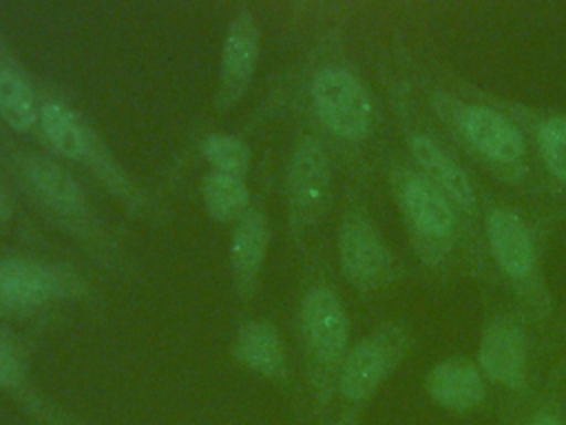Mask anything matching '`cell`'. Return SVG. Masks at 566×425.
Masks as SVG:
<instances>
[{"label":"cell","mask_w":566,"mask_h":425,"mask_svg":"<svg viewBox=\"0 0 566 425\" xmlns=\"http://www.w3.org/2000/svg\"><path fill=\"white\" fill-rule=\"evenodd\" d=\"M407 345L400 325L387 323L358 341L343 359L338 390L349 403L367 401L391 374Z\"/></svg>","instance_id":"2"},{"label":"cell","mask_w":566,"mask_h":425,"mask_svg":"<svg viewBox=\"0 0 566 425\" xmlns=\"http://www.w3.org/2000/svg\"><path fill=\"white\" fill-rule=\"evenodd\" d=\"M301 325L307 350L325 365L343 361L347 354L349 323L336 292L327 286L307 290L301 305Z\"/></svg>","instance_id":"5"},{"label":"cell","mask_w":566,"mask_h":425,"mask_svg":"<svg viewBox=\"0 0 566 425\" xmlns=\"http://www.w3.org/2000/svg\"><path fill=\"white\" fill-rule=\"evenodd\" d=\"M340 270L358 290L380 288L391 279V255L363 215H349L338 232Z\"/></svg>","instance_id":"3"},{"label":"cell","mask_w":566,"mask_h":425,"mask_svg":"<svg viewBox=\"0 0 566 425\" xmlns=\"http://www.w3.org/2000/svg\"><path fill=\"white\" fill-rule=\"evenodd\" d=\"M531 425H559V421L553 414H539L533 418Z\"/></svg>","instance_id":"24"},{"label":"cell","mask_w":566,"mask_h":425,"mask_svg":"<svg viewBox=\"0 0 566 425\" xmlns=\"http://www.w3.org/2000/svg\"><path fill=\"white\" fill-rule=\"evenodd\" d=\"M234 356L263 376L276 379L285 372V348L279 330L265 321H248L237 330Z\"/></svg>","instance_id":"15"},{"label":"cell","mask_w":566,"mask_h":425,"mask_svg":"<svg viewBox=\"0 0 566 425\" xmlns=\"http://www.w3.org/2000/svg\"><path fill=\"white\" fill-rule=\"evenodd\" d=\"M22 381V359L11 334L0 330V387L9 390Z\"/></svg>","instance_id":"22"},{"label":"cell","mask_w":566,"mask_h":425,"mask_svg":"<svg viewBox=\"0 0 566 425\" xmlns=\"http://www.w3.org/2000/svg\"><path fill=\"white\" fill-rule=\"evenodd\" d=\"M321 122L338 137L356 142L371 131L374 104L363 82L345 69H321L310 84Z\"/></svg>","instance_id":"1"},{"label":"cell","mask_w":566,"mask_h":425,"mask_svg":"<svg viewBox=\"0 0 566 425\" xmlns=\"http://www.w3.org/2000/svg\"><path fill=\"white\" fill-rule=\"evenodd\" d=\"M486 235L497 263L506 274L524 279L535 263L533 243L522 219L509 208H495L486 217Z\"/></svg>","instance_id":"12"},{"label":"cell","mask_w":566,"mask_h":425,"mask_svg":"<svg viewBox=\"0 0 566 425\" xmlns=\"http://www.w3.org/2000/svg\"><path fill=\"white\" fill-rule=\"evenodd\" d=\"M40 120H42V131L46 139L57 153L71 159H80L88 155L93 137L69 106L60 102H46L40 111Z\"/></svg>","instance_id":"17"},{"label":"cell","mask_w":566,"mask_h":425,"mask_svg":"<svg viewBox=\"0 0 566 425\" xmlns=\"http://www.w3.org/2000/svg\"><path fill=\"white\" fill-rule=\"evenodd\" d=\"M201 153L212 170L243 177L250 168V148L243 139L228 133H212L203 139Z\"/></svg>","instance_id":"20"},{"label":"cell","mask_w":566,"mask_h":425,"mask_svg":"<svg viewBox=\"0 0 566 425\" xmlns=\"http://www.w3.org/2000/svg\"><path fill=\"white\" fill-rule=\"evenodd\" d=\"M259 24L250 13H239L230 22L223 49H221V66H219V97L217 104L221 108L234 104L243 91L248 89L256 58H259Z\"/></svg>","instance_id":"7"},{"label":"cell","mask_w":566,"mask_h":425,"mask_svg":"<svg viewBox=\"0 0 566 425\" xmlns=\"http://www.w3.org/2000/svg\"><path fill=\"white\" fill-rule=\"evenodd\" d=\"M332 168L325 148L314 139L305 137L296 144L287 164V199L290 215L296 224H312L325 208L329 197Z\"/></svg>","instance_id":"4"},{"label":"cell","mask_w":566,"mask_h":425,"mask_svg":"<svg viewBox=\"0 0 566 425\" xmlns=\"http://www.w3.org/2000/svg\"><path fill=\"white\" fill-rule=\"evenodd\" d=\"M526 354L524 330L511 317H497L484 328L478 359L493 381L511 390H522L526 383Z\"/></svg>","instance_id":"6"},{"label":"cell","mask_w":566,"mask_h":425,"mask_svg":"<svg viewBox=\"0 0 566 425\" xmlns=\"http://www.w3.org/2000/svg\"><path fill=\"white\" fill-rule=\"evenodd\" d=\"M24 179L29 188L55 212L66 217H82L86 212L82 188L60 164L44 157H31L24 162Z\"/></svg>","instance_id":"13"},{"label":"cell","mask_w":566,"mask_h":425,"mask_svg":"<svg viewBox=\"0 0 566 425\" xmlns=\"http://www.w3.org/2000/svg\"><path fill=\"white\" fill-rule=\"evenodd\" d=\"M469 142L495 162H515L524 153L520 131L489 106H467L458 120Z\"/></svg>","instance_id":"10"},{"label":"cell","mask_w":566,"mask_h":425,"mask_svg":"<svg viewBox=\"0 0 566 425\" xmlns=\"http://www.w3.org/2000/svg\"><path fill=\"white\" fill-rule=\"evenodd\" d=\"M411 153L416 162L422 166L427 179L436 184L447 199H451L467 212L475 208V193L469 177L436 142H431L424 135H416L411 139Z\"/></svg>","instance_id":"14"},{"label":"cell","mask_w":566,"mask_h":425,"mask_svg":"<svg viewBox=\"0 0 566 425\" xmlns=\"http://www.w3.org/2000/svg\"><path fill=\"white\" fill-rule=\"evenodd\" d=\"M9 217H11V201H9L7 190H4V186L0 182V219H9Z\"/></svg>","instance_id":"23"},{"label":"cell","mask_w":566,"mask_h":425,"mask_svg":"<svg viewBox=\"0 0 566 425\" xmlns=\"http://www.w3.org/2000/svg\"><path fill=\"white\" fill-rule=\"evenodd\" d=\"M66 288L64 274L31 259H0V308L24 310L42 305Z\"/></svg>","instance_id":"8"},{"label":"cell","mask_w":566,"mask_h":425,"mask_svg":"<svg viewBox=\"0 0 566 425\" xmlns=\"http://www.w3.org/2000/svg\"><path fill=\"white\" fill-rule=\"evenodd\" d=\"M396 195L411 224L427 237H447L455 215L444 193L424 175L402 170L396 175Z\"/></svg>","instance_id":"9"},{"label":"cell","mask_w":566,"mask_h":425,"mask_svg":"<svg viewBox=\"0 0 566 425\" xmlns=\"http://www.w3.org/2000/svg\"><path fill=\"white\" fill-rule=\"evenodd\" d=\"M429 396L451 412H469L484 398V381L467 359H447L431 367L427 376Z\"/></svg>","instance_id":"11"},{"label":"cell","mask_w":566,"mask_h":425,"mask_svg":"<svg viewBox=\"0 0 566 425\" xmlns=\"http://www.w3.org/2000/svg\"><path fill=\"white\" fill-rule=\"evenodd\" d=\"M0 115L15 131L31 128L38 115L29 84L13 71H0Z\"/></svg>","instance_id":"19"},{"label":"cell","mask_w":566,"mask_h":425,"mask_svg":"<svg viewBox=\"0 0 566 425\" xmlns=\"http://www.w3.org/2000/svg\"><path fill=\"white\" fill-rule=\"evenodd\" d=\"M268 241H270V228L261 210H248L232 235L230 243V263L232 272L237 279V286H252L261 263L268 252Z\"/></svg>","instance_id":"16"},{"label":"cell","mask_w":566,"mask_h":425,"mask_svg":"<svg viewBox=\"0 0 566 425\" xmlns=\"http://www.w3.org/2000/svg\"><path fill=\"white\" fill-rule=\"evenodd\" d=\"M248 186L243 177L210 170L203 179V206L217 221L241 219L248 210Z\"/></svg>","instance_id":"18"},{"label":"cell","mask_w":566,"mask_h":425,"mask_svg":"<svg viewBox=\"0 0 566 425\" xmlns=\"http://www.w3.org/2000/svg\"><path fill=\"white\" fill-rule=\"evenodd\" d=\"M537 142L548 170L566 182V117H551L537 131Z\"/></svg>","instance_id":"21"}]
</instances>
